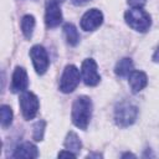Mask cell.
I'll list each match as a JSON object with an SVG mask.
<instances>
[{
    "label": "cell",
    "mask_w": 159,
    "mask_h": 159,
    "mask_svg": "<svg viewBox=\"0 0 159 159\" xmlns=\"http://www.w3.org/2000/svg\"><path fill=\"white\" fill-rule=\"evenodd\" d=\"M92 116V102L88 97L81 96L75 99L72 104V112H71V118L72 123L80 128V129H87L89 119Z\"/></svg>",
    "instance_id": "obj_1"
},
{
    "label": "cell",
    "mask_w": 159,
    "mask_h": 159,
    "mask_svg": "<svg viewBox=\"0 0 159 159\" xmlns=\"http://www.w3.org/2000/svg\"><path fill=\"white\" fill-rule=\"evenodd\" d=\"M125 22L134 30L139 32H145L149 30L152 25V20L148 12H145L142 7H132L124 14Z\"/></svg>",
    "instance_id": "obj_2"
},
{
    "label": "cell",
    "mask_w": 159,
    "mask_h": 159,
    "mask_svg": "<svg viewBox=\"0 0 159 159\" xmlns=\"http://www.w3.org/2000/svg\"><path fill=\"white\" fill-rule=\"evenodd\" d=\"M138 116V108L130 103L123 102L116 108L114 119L116 123L120 127H128L133 124Z\"/></svg>",
    "instance_id": "obj_3"
},
{
    "label": "cell",
    "mask_w": 159,
    "mask_h": 159,
    "mask_svg": "<svg viewBox=\"0 0 159 159\" xmlns=\"http://www.w3.org/2000/svg\"><path fill=\"white\" fill-rule=\"evenodd\" d=\"M80 83V71L76 66L68 65L65 67L60 80V89L63 93H71Z\"/></svg>",
    "instance_id": "obj_4"
},
{
    "label": "cell",
    "mask_w": 159,
    "mask_h": 159,
    "mask_svg": "<svg viewBox=\"0 0 159 159\" xmlns=\"http://www.w3.org/2000/svg\"><path fill=\"white\" fill-rule=\"evenodd\" d=\"M39 98L32 92H24L20 97V108L25 119H32L39 111Z\"/></svg>",
    "instance_id": "obj_5"
},
{
    "label": "cell",
    "mask_w": 159,
    "mask_h": 159,
    "mask_svg": "<svg viewBox=\"0 0 159 159\" xmlns=\"http://www.w3.org/2000/svg\"><path fill=\"white\" fill-rule=\"evenodd\" d=\"M30 57L32 60V63H34V67H35L36 72L39 75H43L47 71L48 65H50L46 50L42 46L36 45L30 50Z\"/></svg>",
    "instance_id": "obj_6"
},
{
    "label": "cell",
    "mask_w": 159,
    "mask_h": 159,
    "mask_svg": "<svg viewBox=\"0 0 159 159\" xmlns=\"http://www.w3.org/2000/svg\"><path fill=\"white\" fill-rule=\"evenodd\" d=\"M81 73H82V80L87 86H96L101 80V76L98 75L97 71V63L94 62L93 58H86L82 62Z\"/></svg>",
    "instance_id": "obj_7"
},
{
    "label": "cell",
    "mask_w": 159,
    "mask_h": 159,
    "mask_svg": "<svg viewBox=\"0 0 159 159\" xmlns=\"http://www.w3.org/2000/svg\"><path fill=\"white\" fill-rule=\"evenodd\" d=\"M103 22V14L98 9H91L81 19V27L84 31H93Z\"/></svg>",
    "instance_id": "obj_8"
},
{
    "label": "cell",
    "mask_w": 159,
    "mask_h": 159,
    "mask_svg": "<svg viewBox=\"0 0 159 159\" xmlns=\"http://www.w3.org/2000/svg\"><path fill=\"white\" fill-rule=\"evenodd\" d=\"M62 21V12L58 6V2L56 1H50L46 7V14H45V22L48 29L56 27L60 25Z\"/></svg>",
    "instance_id": "obj_9"
},
{
    "label": "cell",
    "mask_w": 159,
    "mask_h": 159,
    "mask_svg": "<svg viewBox=\"0 0 159 159\" xmlns=\"http://www.w3.org/2000/svg\"><path fill=\"white\" fill-rule=\"evenodd\" d=\"M29 86V78L27 73L22 67H16L14 73H12V80H11V92L17 93V92H24Z\"/></svg>",
    "instance_id": "obj_10"
},
{
    "label": "cell",
    "mask_w": 159,
    "mask_h": 159,
    "mask_svg": "<svg viewBox=\"0 0 159 159\" xmlns=\"http://www.w3.org/2000/svg\"><path fill=\"white\" fill-rule=\"evenodd\" d=\"M128 80L133 93H138L148 84V77L143 71H132Z\"/></svg>",
    "instance_id": "obj_11"
},
{
    "label": "cell",
    "mask_w": 159,
    "mask_h": 159,
    "mask_svg": "<svg viewBox=\"0 0 159 159\" xmlns=\"http://www.w3.org/2000/svg\"><path fill=\"white\" fill-rule=\"evenodd\" d=\"M14 158H26V159H31V158H37L39 157V150L36 148V145H34L30 142H25L20 145H17V148L15 149Z\"/></svg>",
    "instance_id": "obj_12"
},
{
    "label": "cell",
    "mask_w": 159,
    "mask_h": 159,
    "mask_svg": "<svg viewBox=\"0 0 159 159\" xmlns=\"http://www.w3.org/2000/svg\"><path fill=\"white\" fill-rule=\"evenodd\" d=\"M132 71H133V62L128 57H124V58L119 60L117 62V65H116V68H114L116 75L119 76V77L129 76Z\"/></svg>",
    "instance_id": "obj_13"
},
{
    "label": "cell",
    "mask_w": 159,
    "mask_h": 159,
    "mask_svg": "<svg viewBox=\"0 0 159 159\" xmlns=\"http://www.w3.org/2000/svg\"><path fill=\"white\" fill-rule=\"evenodd\" d=\"M65 147L67 150L77 154L80 150H81V147H82V143L80 140V138L77 137V134L75 132H70L66 137V140H65Z\"/></svg>",
    "instance_id": "obj_14"
},
{
    "label": "cell",
    "mask_w": 159,
    "mask_h": 159,
    "mask_svg": "<svg viewBox=\"0 0 159 159\" xmlns=\"http://www.w3.org/2000/svg\"><path fill=\"white\" fill-rule=\"evenodd\" d=\"M63 32H65V36H66V40L67 42L71 45V46H76L80 41V35H78V31L77 29L75 27V25L72 24H66L63 26Z\"/></svg>",
    "instance_id": "obj_15"
},
{
    "label": "cell",
    "mask_w": 159,
    "mask_h": 159,
    "mask_svg": "<svg viewBox=\"0 0 159 159\" xmlns=\"http://www.w3.org/2000/svg\"><path fill=\"white\" fill-rule=\"evenodd\" d=\"M35 27V19L32 15H25L21 20V30L26 39H30Z\"/></svg>",
    "instance_id": "obj_16"
},
{
    "label": "cell",
    "mask_w": 159,
    "mask_h": 159,
    "mask_svg": "<svg viewBox=\"0 0 159 159\" xmlns=\"http://www.w3.org/2000/svg\"><path fill=\"white\" fill-rule=\"evenodd\" d=\"M0 118H1V125L9 127L12 122V111L9 106H1L0 108Z\"/></svg>",
    "instance_id": "obj_17"
},
{
    "label": "cell",
    "mask_w": 159,
    "mask_h": 159,
    "mask_svg": "<svg viewBox=\"0 0 159 159\" xmlns=\"http://www.w3.org/2000/svg\"><path fill=\"white\" fill-rule=\"evenodd\" d=\"M45 120H39L34 125V139L40 142L43 138V130H45Z\"/></svg>",
    "instance_id": "obj_18"
},
{
    "label": "cell",
    "mask_w": 159,
    "mask_h": 159,
    "mask_svg": "<svg viewBox=\"0 0 159 159\" xmlns=\"http://www.w3.org/2000/svg\"><path fill=\"white\" fill-rule=\"evenodd\" d=\"M147 2V0H128V4L133 7H142L144 6Z\"/></svg>",
    "instance_id": "obj_19"
},
{
    "label": "cell",
    "mask_w": 159,
    "mask_h": 159,
    "mask_svg": "<svg viewBox=\"0 0 159 159\" xmlns=\"http://www.w3.org/2000/svg\"><path fill=\"white\" fill-rule=\"evenodd\" d=\"M63 157H68V158H76L77 157V154H75V153H72V152H70V150H62V152H60L58 153V158H63Z\"/></svg>",
    "instance_id": "obj_20"
},
{
    "label": "cell",
    "mask_w": 159,
    "mask_h": 159,
    "mask_svg": "<svg viewBox=\"0 0 159 159\" xmlns=\"http://www.w3.org/2000/svg\"><path fill=\"white\" fill-rule=\"evenodd\" d=\"M153 61L159 63V46H158V48L155 50V52H154V55H153Z\"/></svg>",
    "instance_id": "obj_21"
},
{
    "label": "cell",
    "mask_w": 159,
    "mask_h": 159,
    "mask_svg": "<svg viewBox=\"0 0 159 159\" xmlns=\"http://www.w3.org/2000/svg\"><path fill=\"white\" fill-rule=\"evenodd\" d=\"M88 1H91V0H72V2H73L75 5H84V4L88 2Z\"/></svg>",
    "instance_id": "obj_22"
},
{
    "label": "cell",
    "mask_w": 159,
    "mask_h": 159,
    "mask_svg": "<svg viewBox=\"0 0 159 159\" xmlns=\"http://www.w3.org/2000/svg\"><path fill=\"white\" fill-rule=\"evenodd\" d=\"M50 1H56V2H58V1H62V0H50Z\"/></svg>",
    "instance_id": "obj_23"
}]
</instances>
